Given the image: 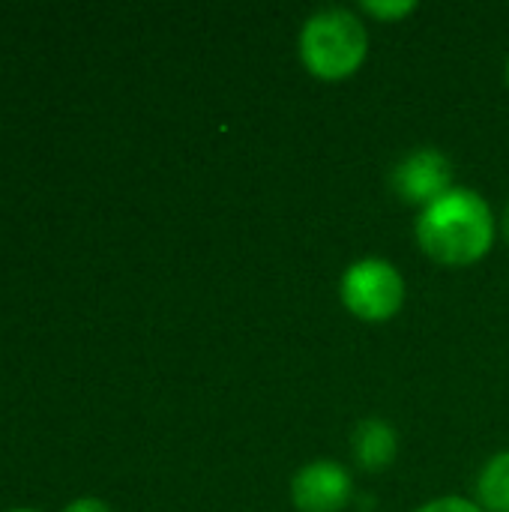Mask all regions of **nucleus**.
Masks as SVG:
<instances>
[{
	"mask_svg": "<svg viewBox=\"0 0 509 512\" xmlns=\"http://www.w3.org/2000/svg\"><path fill=\"white\" fill-rule=\"evenodd\" d=\"M63 512H114L105 501H99V498H78V501H72V504H66V510Z\"/></svg>",
	"mask_w": 509,
	"mask_h": 512,
	"instance_id": "10",
	"label": "nucleus"
},
{
	"mask_svg": "<svg viewBox=\"0 0 509 512\" xmlns=\"http://www.w3.org/2000/svg\"><path fill=\"white\" fill-rule=\"evenodd\" d=\"M504 237H507V243H509V204H507V210H504Z\"/></svg>",
	"mask_w": 509,
	"mask_h": 512,
	"instance_id": "11",
	"label": "nucleus"
},
{
	"mask_svg": "<svg viewBox=\"0 0 509 512\" xmlns=\"http://www.w3.org/2000/svg\"><path fill=\"white\" fill-rule=\"evenodd\" d=\"M339 297L354 318L366 324H384L405 306V279L387 258H357L342 273Z\"/></svg>",
	"mask_w": 509,
	"mask_h": 512,
	"instance_id": "3",
	"label": "nucleus"
},
{
	"mask_svg": "<svg viewBox=\"0 0 509 512\" xmlns=\"http://www.w3.org/2000/svg\"><path fill=\"white\" fill-rule=\"evenodd\" d=\"M360 12L369 15V18H378V21H402L405 15L417 12V3L414 0H363L360 3Z\"/></svg>",
	"mask_w": 509,
	"mask_h": 512,
	"instance_id": "8",
	"label": "nucleus"
},
{
	"mask_svg": "<svg viewBox=\"0 0 509 512\" xmlns=\"http://www.w3.org/2000/svg\"><path fill=\"white\" fill-rule=\"evenodd\" d=\"M417 243L441 267H471L495 246V213L471 186H453L417 216Z\"/></svg>",
	"mask_w": 509,
	"mask_h": 512,
	"instance_id": "1",
	"label": "nucleus"
},
{
	"mask_svg": "<svg viewBox=\"0 0 509 512\" xmlns=\"http://www.w3.org/2000/svg\"><path fill=\"white\" fill-rule=\"evenodd\" d=\"M351 450H354V459H357V465L363 471L378 474V471H387L396 462L399 435H396L393 423L372 417V420L357 423L354 438H351Z\"/></svg>",
	"mask_w": 509,
	"mask_h": 512,
	"instance_id": "6",
	"label": "nucleus"
},
{
	"mask_svg": "<svg viewBox=\"0 0 509 512\" xmlns=\"http://www.w3.org/2000/svg\"><path fill=\"white\" fill-rule=\"evenodd\" d=\"M507 84H509V60H507Z\"/></svg>",
	"mask_w": 509,
	"mask_h": 512,
	"instance_id": "13",
	"label": "nucleus"
},
{
	"mask_svg": "<svg viewBox=\"0 0 509 512\" xmlns=\"http://www.w3.org/2000/svg\"><path fill=\"white\" fill-rule=\"evenodd\" d=\"M417 512H486L477 501H468V498H459V495H444V498H435L429 504H423Z\"/></svg>",
	"mask_w": 509,
	"mask_h": 512,
	"instance_id": "9",
	"label": "nucleus"
},
{
	"mask_svg": "<svg viewBox=\"0 0 509 512\" xmlns=\"http://www.w3.org/2000/svg\"><path fill=\"white\" fill-rule=\"evenodd\" d=\"M354 498V480L345 465L315 459L291 480V504L300 512H342Z\"/></svg>",
	"mask_w": 509,
	"mask_h": 512,
	"instance_id": "5",
	"label": "nucleus"
},
{
	"mask_svg": "<svg viewBox=\"0 0 509 512\" xmlns=\"http://www.w3.org/2000/svg\"><path fill=\"white\" fill-rule=\"evenodd\" d=\"M9 512H39V510H27V507H18V510H9Z\"/></svg>",
	"mask_w": 509,
	"mask_h": 512,
	"instance_id": "12",
	"label": "nucleus"
},
{
	"mask_svg": "<svg viewBox=\"0 0 509 512\" xmlns=\"http://www.w3.org/2000/svg\"><path fill=\"white\" fill-rule=\"evenodd\" d=\"M369 57V30L354 9L327 6L306 18L300 30V60L318 81H345Z\"/></svg>",
	"mask_w": 509,
	"mask_h": 512,
	"instance_id": "2",
	"label": "nucleus"
},
{
	"mask_svg": "<svg viewBox=\"0 0 509 512\" xmlns=\"http://www.w3.org/2000/svg\"><path fill=\"white\" fill-rule=\"evenodd\" d=\"M390 183H393V192L405 204L426 210L429 204H435L441 195H447L456 186L453 162L435 147H420V150H411L405 159H399Z\"/></svg>",
	"mask_w": 509,
	"mask_h": 512,
	"instance_id": "4",
	"label": "nucleus"
},
{
	"mask_svg": "<svg viewBox=\"0 0 509 512\" xmlns=\"http://www.w3.org/2000/svg\"><path fill=\"white\" fill-rule=\"evenodd\" d=\"M477 504L486 512H509V450L495 453L477 477Z\"/></svg>",
	"mask_w": 509,
	"mask_h": 512,
	"instance_id": "7",
	"label": "nucleus"
}]
</instances>
